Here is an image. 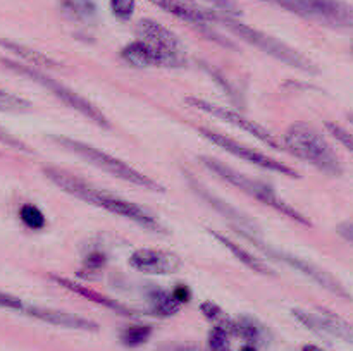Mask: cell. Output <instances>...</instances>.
Instances as JSON below:
<instances>
[{"label": "cell", "mask_w": 353, "mask_h": 351, "mask_svg": "<svg viewBox=\"0 0 353 351\" xmlns=\"http://www.w3.org/2000/svg\"><path fill=\"white\" fill-rule=\"evenodd\" d=\"M133 270L150 275H169L181 268L183 262L176 253L159 248H138L128 258Z\"/></svg>", "instance_id": "obj_14"}, {"label": "cell", "mask_w": 353, "mask_h": 351, "mask_svg": "<svg viewBox=\"0 0 353 351\" xmlns=\"http://www.w3.org/2000/svg\"><path fill=\"white\" fill-rule=\"evenodd\" d=\"M217 24L226 28V30L231 31L234 36L241 38V40L247 41L248 45L255 47L257 50L268 54L269 57L276 58V61H279L281 64L288 65V67H293L296 69V71H302L310 76L319 74V67H317L307 55H303L302 52L293 48L292 45L285 43V41L279 40V38L265 33V31L257 30V28L250 26V24L247 23H241L238 17L219 12Z\"/></svg>", "instance_id": "obj_4"}, {"label": "cell", "mask_w": 353, "mask_h": 351, "mask_svg": "<svg viewBox=\"0 0 353 351\" xmlns=\"http://www.w3.org/2000/svg\"><path fill=\"white\" fill-rule=\"evenodd\" d=\"M172 295H174V298L178 299L181 305H185V303H188L190 299H192L193 292L188 286L183 284V282H179V284H176L174 289H172Z\"/></svg>", "instance_id": "obj_37"}, {"label": "cell", "mask_w": 353, "mask_h": 351, "mask_svg": "<svg viewBox=\"0 0 353 351\" xmlns=\"http://www.w3.org/2000/svg\"><path fill=\"white\" fill-rule=\"evenodd\" d=\"M285 147L286 150L302 162H307L323 174L331 176V178H340L343 176L345 169L341 164L340 157L331 147L327 138L321 133L319 129L309 123H293L285 131Z\"/></svg>", "instance_id": "obj_2"}, {"label": "cell", "mask_w": 353, "mask_h": 351, "mask_svg": "<svg viewBox=\"0 0 353 351\" xmlns=\"http://www.w3.org/2000/svg\"><path fill=\"white\" fill-rule=\"evenodd\" d=\"M157 351H205L202 346L195 343H176V341H169V343L161 344Z\"/></svg>", "instance_id": "obj_34"}, {"label": "cell", "mask_w": 353, "mask_h": 351, "mask_svg": "<svg viewBox=\"0 0 353 351\" xmlns=\"http://www.w3.org/2000/svg\"><path fill=\"white\" fill-rule=\"evenodd\" d=\"M324 126H326V131L330 133L331 138H334V140H336L341 147L347 148L350 153H353V134L350 133V131H347L345 127H341L340 124L331 123V120H327Z\"/></svg>", "instance_id": "obj_31"}, {"label": "cell", "mask_w": 353, "mask_h": 351, "mask_svg": "<svg viewBox=\"0 0 353 351\" xmlns=\"http://www.w3.org/2000/svg\"><path fill=\"white\" fill-rule=\"evenodd\" d=\"M164 12L192 24L196 30L214 26L219 19V10L199 3L196 0H147Z\"/></svg>", "instance_id": "obj_13"}, {"label": "cell", "mask_w": 353, "mask_h": 351, "mask_svg": "<svg viewBox=\"0 0 353 351\" xmlns=\"http://www.w3.org/2000/svg\"><path fill=\"white\" fill-rule=\"evenodd\" d=\"M207 348L209 351H233L231 348V336L226 330L214 327L207 337Z\"/></svg>", "instance_id": "obj_30"}, {"label": "cell", "mask_w": 353, "mask_h": 351, "mask_svg": "<svg viewBox=\"0 0 353 351\" xmlns=\"http://www.w3.org/2000/svg\"><path fill=\"white\" fill-rule=\"evenodd\" d=\"M262 2H268V0H262Z\"/></svg>", "instance_id": "obj_43"}, {"label": "cell", "mask_w": 353, "mask_h": 351, "mask_svg": "<svg viewBox=\"0 0 353 351\" xmlns=\"http://www.w3.org/2000/svg\"><path fill=\"white\" fill-rule=\"evenodd\" d=\"M147 299V312L148 315L159 317V319H168V317L176 315L181 310V303L174 298L172 291L152 284L145 292Z\"/></svg>", "instance_id": "obj_20"}, {"label": "cell", "mask_w": 353, "mask_h": 351, "mask_svg": "<svg viewBox=\"0 0 353 351\" xmlns=\"http://www.w3.org/2000/svg\"><path fill=\"white\" fill-rule=\"evenodd\" d=\"M31 109V103L28 100L21 98V96L14 95V93L0 89V110H7V112H26Z\"/></svg>", "instance_id": "obj_29"}, {"label": "cell", "mask_w": 353, "mask_h": 351, "mask_svg": "<svg viewBox=\"0 0 353 351\" xmlns=\"http://www.w3.org/2000/svg\"><path fill=\"white\" fill-rule=\"evenodd\" d=\"M185 103L188 107H192V109L209 114V116L217 117L219 120H224V123L238 127L240 131L250 134V136H254L255 140L262 141V143L268 145V147H271V148H274V150H281V145L278 143V140H276L274 134H272L271 131L265 129L262 124H259V123H255V120L245 117L243 114H240L238 110L228 109V107H223V105H217V103L209 102V100H203V98H200V96H186Z\"/></svg>", "instance_id": "obj_9"}, {"label": "cell", "mask_w": 353, "mask_h": 351, "mask_svg": "<svg viewBox=\"0 0 353 351\" xmlns=\"http://www.w3.org/2000/svg\"><path fill=\"white\" fill-rule=\"evenodd\" d=\"M0 308H7V310H16V312H24L26 308V303L23 301L17 296L9 295V292H2L0 291Z\"/></svg>", "instance_id": "obj_33"}, {"label": "cell", "mask_w": 353, "mask_h": 351, "mask_svg": "<svg viewBox=\"0 0 353 351\" xmlns=\"http://www.w3.org/2000/svg\"><path fill=\"white\" fill-rule=\"evenodd\" d=\"M203 69H207V72H209V74L212 76L214 79H216L217 85H219V83H221V86H223V89H224V92H226V95H230L231 98L234 100V96H236V89H234L233 86L230 85V81H228V79L224 78V76H221L219 72L216 71V69L209 67V65H207V64H203Z\"/></svg>", "instance_id": "obj_36"}, {"label": "cell", "mask_w": 353, "mask_h": 351, "mask_svg": "<svg viewBox=\"0 0 353 351\" xmlns=\"http://www.w3.org/2000/svg\"><path fill=\"white\" fill-rule=\"evenodd\" d=\"M0 143L7 145V147L10 148H16V150L21 151H31L30 148H28V145H24L23 141L17 140L16 136H12V134H10L9 131L3 129V127H0Z\"/></svg>", "instance_id": "obj_35"}, {"label": "cell", "mask_w": 353, "mask_h": 351, "mask_svg": "<svg viewBox=\"0 0 353 351\" xmlns=\"http://www.w3.org/2000/svg\"><path fill=\"white\" fill-rule=\"evenodd\" d=\"M50 279L52 281L57 282L59 286H62V288H65V289H69L71 292H74V295L81 296V298L88 299V301L95 303V305H100L102 308L110 310V312L117 313V315L130 317V319H133V317L138 315L137 310L130 308V306H126L124 303H121L119 299H114V298H110V296L102 295V292L95 291V289H92V288H86V286L79 284V282L71 281V279L61 277V275H50Z\"/></svg>", "instance_id": "obj_18"}, {"label": "cell", "mask_w": 353, "mask_h": 351, "mask_svg": "<svg viewBox=\"0 0 353 351\" xmlns=\"http://www.w3.org/2000/svg\"><path fill=\"white\" fill-rule=\"evenodd\" d=\"M300 351H326V350H323V348L316 346V344H303L302 350H300Z\"/></svg>", "instance_id": "obj_39"}, {"label": "cell", "mask_w": 353, "mask_h": 351, "mask_svg": "<svg viewBox=\"0 0 353 351\" xmlns=\"http://www.w3.org/2000/svg\"><path fill=\"white\" fill-rule=\"evenodd\" d=\"M121 58L131 67H183L188 58L186 54H171L162 48L154 47L145 40H133L121 48Z\"/></svg>", "instance_id": "obj_11"}, {"label": "cell", "mask_w": 353, "mask_h": 351, "mask_svg": "<svg viewBox=\"0 0 353 351\" xmlns=\"http://www.w3.org/2000/svg\"><path fill=\"white\" fill-rule=\"evenodd\" d=\"M203 2L209 3V7L219 10V12L228 14V16L240 17L241 16V7L238 6L234 0H203Z\"/></svg>", "instance_id": "obj_32"}, {"label": "cell", "mask_w": 353, "mask_h": 351, "mask_svg": "<svg viewBox=\"0 0 353 351\" xmlns=\"http://www.w3.org/2000/svg\"><path fill=\"white\" fill-rule=\"evenodd\" d=\"M62 10L76 23H92L97 17L99 7L95 0H62Z\"/></svg>", "instance_id": "obj_23"}, {"label": "cell", "mask_w": 353, "mask_h": 351, "mask_svg": "<svg viewBox=\"0 0 353 351\" xmlns=\"http://www.w3.org/2000/svg\"><path fill=\"white\" fill-rule=\"evenodd\" d=\"M310 19L326 26L353 31V6L345 0H305Z\"/></svg>", "instance_id": "obj_15"}, {"label": "cell", "mask_w": 353, "mask_h": 351, "mask_svg": "<svg viewBox=\"0 0 353 351\" xmlns=\"http://www.w3.org/2000/svg\"><path fill=\"white\" fill-rule=\"evenodd\" d=\"M348 120H350V124H353V112H350V114H348Z\"/></svg>", "instance_id": "obj_41"}, {"label": "cell", "mask_w": 353, "mask_h": 351, "mask_svg": "<svg viewBox=\"0 0 353 351\" xmlns=\"http://www.w3.org/2000/svg\"><path fill=\"white\" fill-rule=\"evenodd\" d=\"M252 244H254L255 248H259V250H261L264 255H268L269 258H272L274 262H281V264L295 268L296 272H300L302 275H305L307 279H310L312 282H316L317 286L324 288L326 291L333 292V295L340 296V298L352 299V295L347 291V288H345V286L341 284V282L338 281V279L334 277L331 272L324 270L323 267L316 265L314 262L307 260V258H302V257H296V255L290 253V251L274 248L272 244L265 243L264 237L252 241Z\"/></svg>", "instance_id": "obj_7"}, {"label": "cell", "mask_w": 353, "mask_h": 351, "mask_svg": "<svg viewBox=\"0 0 353 351\" xmlns=\"http://www.w3.org/2000/svg\"><path fill=\"white\" fill-rule=\"evenodd\" d=\"M292 315L295 317L296 322H300L303 327L319 334V336L340 337V339L353 344V327L331 310L319 308L317 313H312L307 312V310L293 308Z\"/></svg>", "instance_id": "obj_12"}, {"label": "cell", "mask_w": 353, "mask_h": 351, "mask_svg": "<svg viewBox=\"0 0 353 351\" xmlns=\"http://www.w3.org/2000/svg\"><path fill=\"white\" fill-rule=\"evenodd\" d=\"M352 52H353V41H352Z\"/></svg>", "instance_id": "obj_42"}, {"label": "cell", "mask_w": 353, "mask_h": 351, "mask_svg": "<svg viewBox=\"0 0 353 351\" xmlns=\"http://www.w3.org/2000/svg\"><path fill=\"white\" fill-rule=\"evenodd\" d=\"M109 7L119 23H128L137 12V0H109Z\"/></svg>", "instance_id": "obj_28"}, {"label": "cell", "mask_w": 353, "mask_h": 351, "mask_svg": "<svg viewBox=\"0 0 353 351\" xmlns=\"http://www.w3.org/2000/svg\"><path fill=\"white\" fill-rule=\"evenodd\" d=\"M19 219L28 229L33 231H41L45 226H47V217L45 213L38 209L33 203H24L19 209Z\"/></svg>", "instance_id": "obj_27"}, {"label": "cell", "mask_w": 353, "mask_h": 351, "mask_svg": "<svg viewBox=\"0 0 353 351\" xmlns=\"http://www.w3.org/2000/svg\"><path fill=\"white\" fill-rule=\"evenodd\" d=\"M236 337L247 341L248 344H259V343H268L269 332L257 319L254 317H238V334Z\"/></svg>", "instance_id": "obj_25"}, {"label": "cell", "mask_w": 353, "mask_h": 351, "mask_svg": "<svg viewBox=\"0 0 353 351\" xmlns=\"http://www.w3.org/2000/svg\"><path fill=\"white\" fill-rule=\"evenodd\" d=\"M137 34L140 40L148 41L154 47L162 48V50L171 52V54H185V45H183L181 38L152 17H143V19L138 21Z\"/></svg>", "instance_id": "obj_17"}, {"label": "cell", "mask_w": 353, "mask_h": 351, "mask_svg": "<svg viewBox=\"0 0 353 351\" xmlns=\"http://www.w3.org/2000/svg\"><path fill=\"white\" fill-rule=\"evenodd\" d=\"M52 141L57 143L61 148H64V150L74 153L76 157H79L81 160L88 162L93 167L100 169V171L107 172V174L128 182V184L138 186V188H143L155 193L165 191L164 186L159 184V182L155 181V179H152L150 176L143 174V172L134 169L133 165H130L128 162L121 160V158L114 157V155L107 153V151L86 143V141L64 136V134H61V136H52Z\"/></svg>", "instance_id": "obj_5"}, {"label": "cell", "mask_w": 353, "mask_h": 351, "mask_svg": "<svg viewBox=\"0 0 353 351\" xmlns=\"http://www.w3.org/2000/svg\"><path fill=\"white\" fill-rule=\"evenodd\" d=\"M2 62L9 69L16 71L17 74L26 76V78H30L31 81L38 83V85H41L43 88H47L48 92H50L52 95L59 100V102L64 103L65 107L72 109L74 112L81 114L83 117H86L88 120H92L93 124L100 126L102 129H110V123H109V119H107L105 114H103L102 110L95 105V103H92L88 98H85V96L79 95L78 92H74L72 88H69L68 85H64V83L50 78V76H47L45 72L38 71V69L16 64V62H12V61H6V58H3Z\"/></svg>", "instance_id": "obj_6"}, {"label": "cell", "mask_w": 353, "mask_h": 351, "mask_svg": "<svg viewBox=\"0 0 353 351\" xmlns=\"http://www.w3.org/2000/svg\"><path fill=\"white\" fill-rule=\"evenodd\" d=\"M209 234L214 237V240L217 241V243L223 244V246L226 248V250L230 251V253L233 255V257L236 258V260H240L241 264L245 265V267H248V268H250V270H254L255 274L271 275V277H272V275H276L274 270H272V268L269 267V265L265 264V262L262 260V258H259L257 255H254V253H252V251L245 250V248L241 246V244L234 243V241L231 240V237L224 236V234L217 233V231H214V229H209Z\"/></svg>", "instance_id": "obj_19"}, {"label": "cell", "mask_w": 353, "mask_h": 351, "mask_svg": "<svg viewBox=\"0 0 353 351\" xmlns=\"http://www.w3.org/2000/svg\"><path fill=\"white\" fill-rule=\"evenodd\" d=\"M0 47L12 52L14 55H17L19 58L26 61L28 64L37 65V67H57V62H55L54 58L45 55L43 52H38L34 50V48L26 47V45L23 43H16V41H10V40H0Z\"/></svg>", "instance_id": "obj_21"}, {"label": "cell", "mask_w": 353, "mask_h": 351, "mask_svg": "<svg viewBox=\"0 0 353 351\" xmlns=\"http://www.w3.org/2000/svg\"><path fill=\"white\" fill-rule=\"evenodd\" d=\"M196 133L202 138H205L207 141H210L212 145H216L217 148H221L226 153L234 155L236 158H241V160L248 162V164L255 165L259 169H264V171L274 172V174L286 176V178L299 179V172L293 167H290L285 162H279L276 158L269 157V155L262 153V151L255 150V148L248 147V145L241 143V141L234 140V138L228 136V134H221L217 131L209 129V127H196Z\"/></svg>", "instance_id": "obj_8"}, {"label": "cell", "mask_w": 353, "mask_h": 351, "mask_svg": "<svg viewBox=\"0 0 353 351\" xmlns=\"http://www.w3.org/2000/svg\"><path fill=\"white\" fill-rule=\"evenodd\" d=\"M107 262V255L103 253L102 250H92L90 253L85 255L83 258L81 268H79V275L85 279H95L102 274V270L105 268Z\"/></svg>", "instance_id": "obj_26"}, {"label": "cell", "mask_w": 353, "mask_h": 351, "mask_svg": "<svg viewBox=\"0 0 353 351\" xmlns=\"http://www.w3.org/2000/svg\"><path fill=\"white\" fill-rule=\"evenodd\" d=\"M336 233L348 243H353V222H341L338 224Z\"/></svg>", "instance_id": "obj_38"}, {"label": "cell", "mask_w": 353, "mask_h": 351, "mask_svg": "<svg viewBox=\"0 0 353 351\" xmlns=\"http://www.w3.org/2000/svg\"><path fill=\"white\" fill-rule=\"evenodd\" d=\"M152 334H154V327H152L150 323L134 322L121 329L119 341L124 348L134 350V348L143 346V344L150 339Z\"/></svg>", "instance_id": "obj_24"}, {"label": "cell", "mask_w": 353, "mask_h": 351, "mask_svg": "<svg viewBox=\"0 0 353 351\" xmlns=\"http://www.w3.org/2000/svg\"><path fill=\"white\" fill-rule=\"evenodd\" d=\"M43 176L52 184H55L59 189L68 193V195L74 196L76 200H81V202L88 203V205L102 209L105 212L114 213V215L123 217L126 220H131L133 224L150 231V233H165V227L147 209H143L138 203L123 198V196H117L114 193L105 191V189L86 181V179L65 171V169L55 167V165H47V167H43Z\"/></svg>", "instance_id": "obj_1"}, {"label": "cell", "mask_w": 353, "mask_h": 351, "mask_svg": "<svg viewBox=\"0 0 353 351\" xmlns=\"http://www.w3.org/2000/svg\"><path fill=\"white\" fill-rule=\"evenodd\" d=\"M24 315L33 317V319L41 320L50 326L62 327V329H71V330H85V332H97L99 330V323L93 320L85 319L76 313L64 312V310L57 308H47V306H37V305H28L24 308Z\"/></svg>", "instance_id": "obj_16"}, {"label": "cell", "mask_w": 353, "mask_h": 351, "mask_svg": "<svg viewBox=\"0 0 353 351\" xmlns=\"http://www.w3.org/2000/svg\"><path fill=\"white\" fill-rule=\"evenodd\" d=\"M240 351H259L257 350V346H255V344H245V346H241V350Z\"/></svg>", "instance_id": "obj_40"}, {"label": "cell", "mask_w": 353, "mask_h": 351, "mask_svg": "<svg viewBox=\"0 0 353 351\" xmlns=\"http://www.w3.org/2000/svg\"><path fill=\"white\" fill-rule=\"evenodd\" d=\"M199 160L202 162L203 167H205L207 171L212 172L214 176L223 179V181L228 182V184L238 188L240 191L247 193L248 196H252V198L257 200V202L264 203V205L269 206V209H274L276 212L288 217V219L295 220L296 224H302V226H307V227L312 226V222H310L302 212H299L295 206L290 205V203L286 202L278 191H276L274 186L268 184V182L261 181V179L250 178V176L243 174V172L236 171V169H233L231 165L224 164V162L217 160V158L214 157H209V155H200Z\"/></svg>", "instance_id": "obj_3"}, {"label": "cell", "mask_w": 353, "mask_h": 351, "mask_svg": "<svg viewBox=\"0 0 353 351\" xmlns=\"http://www.w3.org/2000/svg\"><path fill=\"white\" fill-rule=\"evenodd\" d=\"M188 181H190V186H192L193 191H195L196 195H199L200 198L207 203V205H210L217 213H221V215H223L224 219L231 224V227L236 231V234H240L241 237H245L248 243H252V241H255V240H261L262 237L261 226H259V224L255 222L250 215H247V213H243L241 210H238L236 206H233L231 203L224 202L223 198H219L217 195H214L209 188H205V186L200 184L196 179L188 178Z\"/></svg>", "instance_id": "obj_10"}, {"label": "cell", "mask_w": 353, "mask_h": 351, "mask_svg": "<svg viewBox=\"0 0 353 351\" xmlns=\"http://www.w3.org/2000/svg\"><path fill=\"white\" fill-rule=\"evenodd\" d=\"M200 312H202V315L205 317L210 323H214V327H219V329L226 330L230 336L236 337L238 319H233V317L228 315L217 303L210 301V299L200 303Z\"/></svg>", "instance_id": "obj_22"}]
</instances>
